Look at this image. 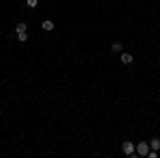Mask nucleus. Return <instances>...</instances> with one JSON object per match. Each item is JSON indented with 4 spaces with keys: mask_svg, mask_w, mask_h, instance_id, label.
Returning <instances> with one entry per match:
<instances>
[{
    "mask_svg": "<svg viewBox=\"0 0 160 158\" xmlns=\"http://www.w3.org/2000/svg\"><path fill=\"white\" fill-rule=\"evenodd\" d=\"M111 49H113V51H122V43L120 41H115V43L111 45Z\"/></svg>",
    "mask_w": 160,
    "mask_h": 158,
    "instance_id": "0eeeda50",
    "label": "nucleus"
},
{
    "mask_svg": "<svg viewBox=\"0 0 160 158\" xmlns=\"http://www.w3.org/2000/svg\"><path fill=\"white\" fill-rule=\"evenodd\" d=\"M137 154H139V156H147V154H150V143H145V141L137 143Z\"/></svg>",
    "mask_w": 160,
    "mask_h": 158,
    "instance_id": "f03ea898",
    "label": "nucleus"
},
{
    "mask_svg": "<svg viewBox=\"0 0 160 158\" xmlns=\"http://www.w3.org/2000/svg\"><path fill=\"white\" fill-rule=\"evenodd\" d=\"M132 60H135V58H132V56H130L128 51L120 53V62H122V64H132Z\"/></svg>",
    "mask_w": 160,
    "mask_h": 158,
    "instance_id": "7ed1b4c3",
    "label": "nucleus"
},
{
    "mask_svg": "<svg viewBox=\"0 0 160 158\" xmlns=\"http://www.w3.org/2000/svg\"><path fill=\"white\" fill-rule=\"evenodd\" d=\"M26 30H28V26H26V24H17V28H15V32H17V34H21V32H26Z\"/></svg>",
    "mask_w": 160,
    "mask_h": 158,
    "instance_id": "423d86ee",
    "label": "nucleus"
},
{
    "mask_svg": "<svg viewBox=\"0 0 160 158\" xmlns=\"http://www.w3.org/2000/svg\"><path fill=\"white\" fill-rule=\"evenodd\" d=\"M26 4H28V6H30V9H34V6H37V4H39V0H26Z\"/></svg>",
    "mask_w": 160,
    "mask_h": 158,
    "instance_id": "1a4fd4ad",
    "label": "nucleus"
},
{
    "mask_svg": "<svg viewBox=\"0 0 160 158\" xmlns=\"http://www.w3.org/2000/svg\"><path fill=\"white\" fill-rule=\"evenodd\" d=\"M150 150H160V139L158 137H154V139L150 141Z\"/></svg>",
    "mask_w": 160,
    "mask_h": 158,
    "instance_id": "39448f33",
    "label": "nucleus"
},
{
    "mask_svg": "<svg viewBox=\"0 0 160 158\" xmlns=\"http://www.w3.org/2000/svg\"><path fill=\"white\" fill-rule=\"evenodd\" d=\"M122 152H124L126 156H135V154H137V145L130 143V141H124V143H122Z\"/></svg>",
    "mask_w": 160,
    "mask_h": 158,
    "instance_id": "f257e3e1",
    "label": "nucleus"
},
{
    "mask_svg": "<svg viewBox=\"0 0 160 158\" xmlns=\"http://www.w3.org/2000/svg\"><path fill=\"white\" fill-rule=\"evenodd\" d=\"M41 26H43V30H47V32H49V30H53V26H56V24H53L51 19H45Z\"/></svg>",
    "mask_w": 160,
    "mask_h": 158,
    "instance_id": "20e7f679",
    "label": "nucleus"
},
{
    "mask_svg": "<svg viewBox=\"0 0 160 158\" xmlns=\"http://www.w3.org/2000/svg\"><path fill=\"white\" fill-rule=\"evenodd\" d=\"M17 41H21V43H26V41H28V34H26V32H21V34H17Z\"/></svg>",
    "mask_w": 160,
    "mask_h": 158,
    "instance_id": "6e6552de",
    "label": "nucleus"
}]
</instances>
